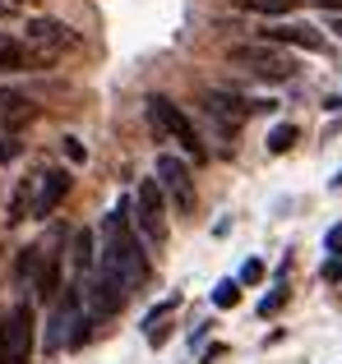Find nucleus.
<instances>
[{
  "label": "nucleus",
  "mask_w": 342,
  "mask_h": 364,
  "mask_svg": "<svg viewBox=\"0 0 342 364\" xmlns=\"http://www.w3.org/2000/svg\"><path fill=\"white\" fill-rule=\"evenodd\" d=\"M98 267L111 272L130 295L148 282V258H144V245L135 235V222H130V203H116L102 222V254H98Z\"/></svg>",
  "instance_id": "nucleus-1"
},
{
  "label": "nucleus",
  "mask_w": 342,
  "mask_h": 364,
  "mask_svg": "<svg viewBox=\"0 0 342 364\" xmlns=\"http://www.w3.org/2000/svg\"><path fill=\"white\" fill-rule=\"evenodd\" d=\"M130 222H135V231L144 235L148 245L167 240V198H162V189H157V180H139L135 198H130Z\"/></svg>",
  "instance_id": "nucleus-2"
},
{
  "label": "nucleus",
  "mask_w": 342,
  "mask_h": 364,
  "mask_svg": "<svg viewBox=\"0 0 342 364\" xmlns=\"http://www.w3.org/2000/svg\"><path fill=\"white\" fill-rule=\"evenodd\" d=\"M148 120H153L157 129L167 134V139H176L195 161H204V157H208V148H204V139H199V129L190 124V116H185V111H180L171 97H148Z\"/></svg>",
  "instance_id": "nucleus-3"
},
{
  "label": "nucleus",
  "mask_w": 342,
  "mask_h": 364,
  "mask_svg": "<svg viewBox=\"0 0 342 364\" xmlns=\"http://www.w3.org/2000/svg\"><path fill=\"white\" fill-rule=\"evenodd\" d=\"M153 180H157L162 198H167L171 208H176L180 217H190V213H195V176H190V166L176 157V152H162V157H157Z\"/></svg>",
  "instance_id": "nucleus-4"
},
{
  "label": "nucleus",
  "mask_w": 342,
  "mask_h": 364,
  "mask_svg": "<svg viewBox=\"0 0 342 364\" xmlns=\"http://www.w3.org/2000/svg\"><path fill=\"white\" fill-rule=\"evenodd\" d=\"M79 295H83V314H88L93 323L120 314V309H125V300H130V291L111 272H102V267H93V272H88V282L79 286Z\"/></svg>",
  "instance_id": "nucleus-5"
},
{
  "label": "nucleus",
  "mask_w": 342,
  "mask_h": 364,
  "mask_svg": "<svg viewBox=\"0 0 342 364\" xmlns=\"http://www.w3.org/2000/svg\"><path fill=\"white\" fill-rule=\"evenodd\" d=\"M232 60L245 65L250 74H259V79H273V83H282V79L296 74L291 55L282 51V46H273V42H241V46H232Z\"/></svg>",
  "instance_id": "nucleus-6"
},
{
  "label": "nucleus",
  "mask_w": 342,
  "mask_h": 364,
  "mask_svg": "<svg viewBox=\"0 0 342 364\" xmlns=\"http://www.w3.org/2000/svg\"><path fill=\"white\" fill-rule=\"evenodd\" d=\"M24 46H28L33 55H42L46 65H51L56 55L74 51V46H79V37H74L70 28L61 23V18H28V28H24Z\"/></svg>",
  "instance_id": "nucleus-7"
},
{
  "label": "nucleus",
  "mask_w": 342,
  "mask_h": 364,
  "mask_svg": "<svg viewBox=\"0 0 342 364\" xmlns=\"http://www.w3.org/2000/svg\"><path fill=\"white\" fill-rule=\"evenodd\" d=\"M33 350V309L19 304L14 314H5V328H0V364H28Z\"/></svg>",
  "instance_id": "nucleus-8"
},
{
  "label": "nucleus",
  "mask_w": 342,
  "mask_h": 364,
  "mask_svg": "<svg viewBox=\"0 0 342 364\" xmlns=\"http://www.w3.org/2000/svg\"><path fill=\"white\" fill-rule=\"evenodd\" d=\"M204 111L222 124V129H241V124L254 116V102L250 97H236V92L213 88V92H204Z\"/></svg>",
  "instance_id": "nucleus-9"
},
{
  "label": "nucleus",
  "mask_w": 342,
  "mask_h": 364,
  "mask_svg": "<svg viewBox=\"0 0 342 364\" xmlns=\"http://www.w3.org/2000/svg\"><path fill=\"white\" fill-rule=\"evenodd\" d=\"M65 194H70V171H42L33 180V217H51L65 203Z\"/></svg>",
  "instance_id": "nucleus-10"
},
{
  "label": "nucleus",
  "mask_w": 342,
  "mask_h": 364,
  "mask_svg": "<svg viewBox=\"0 0 342 364\" xmlns=\"http://www.w3.org/2000/svg\"><path fill=\"white\" fill-rule=\"evenodd\" d=\"M259 42H273V46H301V51H324V33L319 28H310V23H273V28H264V37Z\"/></svg>",
  "instance_id": "nucleus-11"
},
{
  "label": "nucleus",
  "mask_w": 342,
  "mask_h": 364,
  "mask_svg": "<svg viewBox=\"0 0 342 364\" xmlns=\"http://www.w3.org/2000/svg\"><path fill=\"white\" fill-rule=\"evenodd\" d=\"M33 116H37V107L24 92H0V134H14L19 124H28Z\"/></svg>",
  "instance_id": "nucleus-12"
},
{
  "label": "nucleus",
  "mask_w": 342,
  "mask_h": 364,
  "mask_svg": "<svg viewBox=\"0 0 342 364\" xmlns=\"http://www.w3.org/2000/svg\"><path fill=\"white\" fill-rule=\"evenodd\" d=\"M42 55H33L24 42H14V37L0 33V74H14V70H42Z\"/></svg>",
  "instance_id": "nucleus-13"
},
{
  "label": "nucleus",
  "mask_w": 342,
  "mask_h": 364,
  "mask_svg": "<svg viewBox=\"0 0 342 364\" xmlns=\"http://www.w3.org/2000/svg\"><path fill=\"white\" fill-rule=\"evenodd\" d=\"M74 263H79V272H93V267H98V254H93V231H79V235H74Z\"/></svg>",
  "instance_id": "nucleus-14"
},
{
  "label": "nucleus",
  "mask_w": 342,
  "mask_h": 364,
  "mask_svg": "<svg viewBox=\"0 0 342 364\" xmlns=\"http://www.w3.org/2000/svg\"><path fill=\"white\" fill-rule=\"evenodd\" d=\"M28 213H33V180H24V185L14 189V203H9V226L24 222Z\"/></svg>",
  "instance_id": "nucleus-15"
},
{
  "label": "nucleus",
  "mask_w": 342,
  "mask_h": 364,
  "mask_svg": "<svg viewBox=\"0 0 342 364\" xmlns=\"http://www.w3.org/2000/svg\"><path fill=\"white\" fill-rule=\"evenodd\" d=\"M296 139H301L296 124H278V129L269 134V152H273V157H278V152H291V148H296Z\"/></svg>",
  "instance_id": "nucleus-16"
},
{
  "label": "nucleus",
  "mask_w": 342,
  "mask_h": 364,
  "mask_svg": "<svg viewBox=\"0 0 342 364\" xmlns=\"http://www.w3.org/2000/svg\"><path fill=\"white\" fill-rule=\"evenodd\" d=\"M213 304H217V309H232V304H241V282H232V277H227V282H217V286H213Z\"/></svg>",
  "instance_id": "nucleus-17"
},
{
  "label": "nucleus",
  "mask_w": 342,
  "mask_h": 364,
  "mask_svg": "<svg viewBox=\"0 0 342 364\" xmlns=\"http://www.w3.org/2000/svg\"><path fill=\"white\" fill-rule=\"evenodd\" d=\"M241 9H250V14H287L291 0H236Z\"/></svg>",
  "instance_id": "nucleus-18"
},
{
  "label": "nucleus",
  "mask_w": 342,
  "mask_h": 364,
  "mask_svg": "<svg viewBox=\"0 0 342 364\" xmlns=\"http://www.w3.org/2000/svg\"><path fill=\"white\" fill-rule=\"evenodd\" d=\"M19 152H24V143H19L14 134H0V161H14Z\"/></svg>",
  "instance_id": "nucleus-19"
},
{
  "label": "nucleus",
  "mask_w": 342,
  "mask_h": 364,
  "mask_svg": "<svg viewBox=\"0 0 342 364\" xmlns=\"http://www.w3.org/2000/svg\"><path fill=\"white\" fill-rule=\"evenodd\" d=\"M61 152H65V157L74 161V166H79V161L88 157V152H83V143H79V139H70V134H65V139H61Z\"/></svg>",
  "instance_id": "nucleus-20"
},
{
  "label": "nucleus",
  "mask_w": 342,
  "mask_h": 364,
  "mask_svg": "<svg viewBox=\"0 0 342 364\" xmlns=\"http://www.w3.org/2000/svg\"><path fill=\"white\" fill-rule=\"evenodd\" d=\"M282 304H287V291H282V286H278V291H273V295H264L259 314H264V318H269V314H273V309H282Z\"/></svg>",
  "instance_id": "nucleus-21"
},
{
  "label": "nucleus",
  "mask_w": 342,
  "mask_h": 364,
  "mask_svg": "<svg viewBox=\"0 0 342 364\" xmlns=\"http://www.w3.org/2000/svg\"><path fill=\"white\" fill-rule=\"evenodd\" d=\"M259 277H264V263H259V258H245V267H241V282H245V286H254Z\"/></svg>",
  "instance_id": "nucleus-22"
},
{
  "label": "nucleus",
  "mask_w": 342,
  "mask_h": 364,
  "mask_svg": "<svg viewBox=\"0 0 342 364\" xmlns=\"http://www.w3.org/2000/svg\"><path fill=\"white\" fill-rule=\"evenodd\" d=\"M324 282H342V263L333 258V263H324Z\"/></svg>",
  "instance_id": "nucleus-23"
},
{
  "label": "nucleus",
  "mask_w": 342,
  "mask_h": 364,
  "mask_svg": "<svg viewBox=\"0 0 342 364\" xmlns=\"http://www.w3.org/2000/svg\"><path fill=\"white\" fill-rule=\"evenodd\" d=\"M328 249H333V254H342V226H333V231H328Z\"/></svg>",
  "instance_id": "nucleus-24"
},
{
  "label": "nucleus",
  "mask_w": 342,
  "mask_h": 364,
  "mask_svg": "<svg viewBox=\"0 0 342 364\" xmlns=\"http://www.w3.org/2000/svg\"><path fill=\"white\" fill-rule=\"evenodd\" d=\"M9 14H14V5H5V0H0V18H9Z\"/></svg>",
  "instance_id": "nucleus-25"
},
{
  "label": "nucleus",
  "mask_w": 342,
  "mask_h": 364,
  "mask_svg": "<svg viewBox=\"0 0 342 364\" xmlns=\"http://www.w3.org/2000/svg\"><path fill=\"white\" fill-rule=\"evenodd\" d=\"M328 28H338V37H342V18H333V23H328Z\"/></svg>",
  "instance_id": "nucleus-26"
},
{
  "label": "nucleus",
  "mask_w": 342,
  "mask_h": 364,
  "mask_svg": "<svg viewBox=\"0 0 342 364\" xmlns=\"http://www.w3.org/2000/svg\"><path fill=\"white\" fill-rule=\"evenodd\" d=\"M5 5H14V9H19V5H24V0H5Z\"/></svg>",
  "instance_id": "nucleus-27"
}]
</instances>
